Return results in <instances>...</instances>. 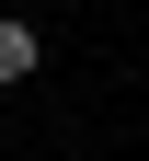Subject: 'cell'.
<instances>
[{"instance_id": "cell-2", "label": "cell", "mask_w": 149, "mask_h": 161, "mask_svg": "<svg viewBox=\"0 0 149 161\" xmlns=\"http://www.w3.org/2000/svg\"><path fill=\"white\" fill-rule=\"evenodd\" d=\"M0 12H23V0H0Z\"/></svg>"}, {"instance_id": "cell-1", "label": "cell", "mask_w": 149, "mask_h": 161, "mask_svg": "<svg viewBox=\"0 0 149 161\" xmlns=\"http://www.w3.org/2000/svg\"><path fill=\"white\" fill-rule=\"evenodd\" d=\"M35 58H46V46H35V23H23V12H0V92L35 80Z\"/></svg>"}]
</instances>
